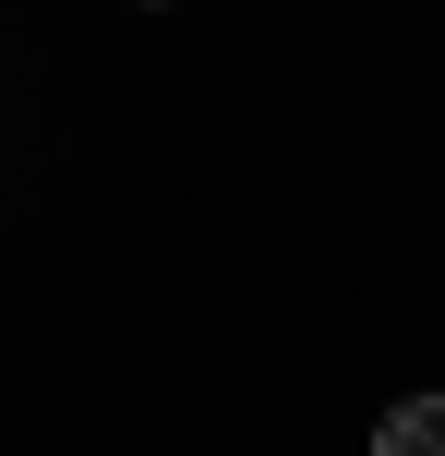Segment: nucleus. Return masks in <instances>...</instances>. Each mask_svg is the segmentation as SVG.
<instances>
[{
	"instance_id": "f257e3e1",
	"label": "nucleus",
	"mask_w": 445,
	"mask_h": 456,
	"mask_svg": "<svg viewBox=\"0 0 445 456\" xmlns=\"http://www.w3.org/2000/svg\"><path fill=\"white\" fill-rule=\"evenodd\" d=\"M374 456H445V396H398L374 420Z\"/></svg>"
}]
</instances>
